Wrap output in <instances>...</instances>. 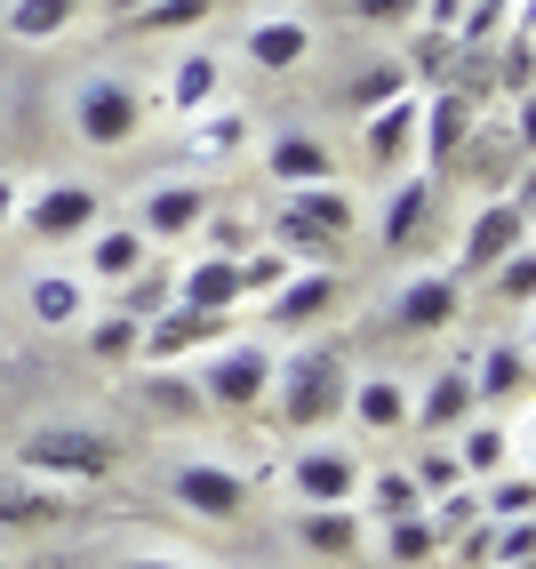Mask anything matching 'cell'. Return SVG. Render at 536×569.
<instances>
[{"instance_id": "6da1fadb", "label": "cell", "mask_w": 536, "mask_h": 569, "mask_svg": "<svg viewBox=\"0 0 536 569\" xmlns=\"http://www.w3.org/2000/svg\"><path fill=\"white\" fill-rule=\"evenodd\" d=\"M273 233H281V257L289 264H336L344 233H353V193H344L336 177L328 184H289Z\"/></svg>"}, {"instance_id": "7a4b0ae2", "label": "cell", "mask_w": 536, "mask_h": 569, "mask_svg": "<svg viewBox=\"0 0 536 569\" xmlns=\"http://www.w3.org/2000/svg\"><path fill=\"white\" fill-rule=\"evenodd\" d=\"M17 458H24L32 481H104L121 449H112L104 433H89V426H32Z\"/></svg>"}, {"instance_id": "3957f363", "label": "cell", "mask_w": 536, "mask_h": 569, "mask_svg": "<svg viewBox=\"0 0 536 569\" xmlns=\"http://www.w3.org/2000/svg\"><path fill=\"white\" fill-rule=\"evenodd\" d=\"M136 121H144V97L129 81H112V72H97V81L72 97V129H81V144H97V153H121L136 137Z\"/></svg>"}, {"instance_id": "277c9868", "label": "cell", "mask_w": 536, "mask_h": 569, "mask_svg": "<svg viewBox=\"0 0 536 569\" xmlns=\"http://www.w3.org/2000/svg\"><path fill=\"white\" fill-rule=\"evenodd\" d=\"M281 377V417L289 426H328V417L344 409V361L336 353H296Z\"/></svg>"}, {"instance_id": "5b68a950", "label": "cell", "mask_w": 536, "mask_h": 569, "mask_svg": "<svg viewBox=\"0 0 536 569\" xmlns=\"http://www.w3.org/2000/svg\"><path fill=\"white\" fill-rule=\"evenodd\" d=\"M201 386V401H216V409H256L264 393H273V353L264 346H233V337H224V353L193 377Z\"/></svg>"}, {"instance_id": "8992f818", "label": "cell", "mask_w": 536, "mask_h": 569, "mask_svg": "<svg viewBox=\"0 0 536 569\" xmlns=\"http://www.w3.org/2000/svg\"><path fill=\"white\" fill-rule=\"evenodd\" d=\"M233 337V313H201V306H169L161 321H152L144 337H136V353L152 361V369H176L184 353H201V346H224Z\"/></svg>"}, {"instance_id": "52a82bcc", "label": "cell", "mask_w": 536, "mask_h": 569, "mask_svg": "<svg viewBox=\"0 0 536 569\" xmlns=\"http://www.w3.org/2000/svg\"><path fill=\"white\" fill-rule=\"evenodd\" d=\"M209 224V193L193 177H161V184H144V209H136V233L144 241H193Z\"/></svg>"}, {"instance_id": "ba28073f", "label": "cell", "mask_w": 536, "mask_h": 569, "mask_svg": "<svg viewBox=\"0 0 536 569\" xmlns=\"http://www.w3.org/2000/svg\"><path fill=\"white\" fill-rule=\"evenodd\" d=\"M513 249H528V201L513 193V201H488L473 224H465V249H456V281L465 273H488L496 257H513Z\"/></svg>"}, {"instance_id": "9c48e42d", "label": "cell", "mask_w": 536, "mask_h": 569, "mask_svg": "<svg viewBox=\"0 0 536 569\" xmlns=\"http://www.w3.org/2000/svg\"><path fill=\"white\" fill-rule=\"evenodd\" d=\"M24 224H32L41 241L97 233V224H104V193H97V184H81V177H64V184H49V193H32V201H24Z\"/></svg>"}, {"instance_id": "30bf717a", "label": "cell", "mask_w": 536, "mask_h": 569, "mask_svg": "<svg viewBox=\"0 0 536 569\" xmlns=\"http://www.w3.org/2000/svg\"><path fill=\"white\" fill-rule=\"evenodd\" d=\"M169 489H176V506H184V513H201V521H241V513H249V473L209 466V458H201V466H184Z\"/></svg>"}, {"instance_id": "8fae6325", "label": "cell", "mask_w": 536, "mask_h": 569, "mask_svg": "<svg viewBox=\"0 0 536 569\" xmlns=\"http://www.w3.org/2000/svg\"><path fill=\"white\" fill-rule=\"evenodd\" d=\"M416 121H425V97H408V89H401L393 104L368 112V137H361V144H368V169H376V177H393V169L416 153Z\"/></svg>"}, {"instance_id": "7c38bea8", "label": "cell", "mask_w": 536, "mask_h": 569, "mask_svg": "<svg viewBox=\"0 0 536 569\" xmlns=\"http://www.w3.org/2000/svg\"><path fill=\"white\" fill-rule=\"evenodd\" d=\"M328 306H336V273H328V264H296V273L264 297V321H273V329H313Z\"/></svg>"}, {"instance_id": "4fadbf2b", "label": "cell", "mask_w": 536, "mask_h": 569, "mask_svg": "<svg viewBox=\"0 0 536 569\" xmlns=\"http://www.w3.org/2000/svg\"><path fill=\"white\" fill-rule=\"evenodd\" d=\"M289 481H296L304 506H353L361 498V466L344 458V449H304V458L289 466Z\"/></svg>"}, {"instance_id": "5bb4252c", "label": "cell", "mask_w": 536, "mask_h": 569, "mask_svg": "<svg viewBox=\"0 0 536 569\" xmlns=\"http://www.w3.org/2000/svg\"><path fill=\"white\" fill-rule=\"evenodd\" d=\"M264 169H273V184L289 193V184H328L336 177V153H328L313 129H281L273 144H264Z\"/></svg>"}, {"instance_id": "9a60e30c", "label": "cell", "mask_w": 536, "mask_h": 569, "mask_svg": "<svg viewBox=\"0 0 536 569\" xmlns=\"http://www.w3.org/2000/svg\"><path fill=\"white\" fill-rule=\"evenodd\" d=\"M456 297H465V281H456V273H425V281H408V289L393 297V329H408V337L448 329V321H456Z\"/></svg>"}, {"instance_id": "2e32d148", "label": "cell", "mask_w": 536, "mask_h": 569, "mask_svg": "<svg viewBox=\"0 0 536 569\" xmlns=\"http://www.w3.org/2000/svg\"><path fill=\"white\" fill-rule=\"evenodd\" d=\"M176 306H201V313H241V257H193L176 281Z\"/></svg>"}, {"instance_id": "e0dca14e", "label": "cell", "mask_w": 536, "mask_h": 569, "mask_svg": "<svg viewBox=\"0 0 536 569\" xmlns=\"http://www.w3.org/2000/svg\"><path fill=\"white\" fill-rule=\"evenodd\" d=\"M465 137H473V104L456 97V89L425 97V121H416V144H425V161H433V169L456 161V153H465Z\"/></svg>"}, {"instance_id": "ac0fdd59", "label": "cell", "mask_w": 536, "mask_h": 569, "mask_svg": "<svg viewBox=\"0 0 536 569\" xmlns=\"http://www.w3.org/2000/svg\"><path fill=\"white\" fill-rule=\"evenodd\" d=\"M304 57H313V24H304V17H264V24H249V64H256V72H296Z\"/></svg>"}, {"instance_id": "d6986e66", "label": "cell", "mask_w": 536, "mask_h": 569, "mask_svg": "<svg viewBox=\"0 0 536 569\" xmlns=\"http://www.w3.org/2000/svg\"><path fill=\"white\" fill-rule=\"evenodd\" d=\"M216 89H224V57L193 49V57H176V64H169V112H176V121L209 112V104H216Z\"/></svg>"}, {"instance_id": "ffe728a7", "label": "cell", "mask_w": 536, "mask_h": 569, "mask_svg": "<svg viewBox=\"0 0 536 569\" xmlns=\"http://www.w3.org/2000/svg\"><path fill=\"white\" fill-rule=\"evenodd\" d=\"M465 417H473V377H433V386L408 401V426H425L433 441H441V433H456Z\"/></svg>"}, {"instance_id": "44dd1931", "label": "cell", "mask_w": 536, "mask_h": 569, "mask_svg": "<svg viewBox=\"0 0 536 569\" xmlns=\"http://www.w3.org/2000/svg\"><path fill=\"white\" fill-rule=\"evenodd\" d=\"M89 273L112 281V289L136 281L144 273V233H136V224H97V233H89Z\"/></svg>"}, {"instance_id": "7402d4cb", "label": "cell", "mask_w": 536, "mask_h": 569, "mask_svg": "<svg viewBox=\"0 0 536 569\" xmlns=\"http://www.w3.org/2000/svg\"><path fill=\"white\" fill-rule=\"evenodd\" d=\"M344 409H353L368 433H401L408 426V393L393 386V377H361V386H344Z\"/></svg>"}, {"instance_id": "603a6c76", "label": "cell", "mask_w": 536, "mask_h": 569, "mask_svg": "<svg viewBox=\"0 0 536 569\" xmlns=\"http://www.w3.org/2000/svg\"><path fill=\"white\" fill-rule=\"evenodd\" d=\"M528 393V346H496L473 377V401H520Z\"/></svg>"}, {"instance_id": "cb8c5ba5", "label": "cell", "mask_w": 536, "mask_h": 569, "mask_svg": "<svg viewBox=\"0 0 536 569\" xmlns=\"http://www.w3.org/2000/svg\"><path fill=\"white\" fill-rule=\"evenodd\" d=\"M81 17V0H9V41H57Z\"/></svg>"}, {"instance_id": "d4e9b609", "label": "cell", "mask_w": 536, "mask_h": 569, "mask_svg": "<svg viewBox=\"0 0 536 569\" xmlns=\"http://www.w3.org/2000/svg\"><path fill=\"white\" fill-rule=\"evenodd\" d=\"M425 209H433V184H393V201H385V224H376V241H385V249H401L408 233H416V224H425Z\"/></svg>"}, {"instance_id": "484cf974", "label": "cell", "mask_w": 536, "mask_h": 569, "mask_svg": "<svg viewBox=\"0 0 536 569\" xmlns=\"http://www.w3.org/2000/svg\"><path fill=\"white\" fill-rule=\"evenodd\" d=\"M296 538L313 546V553H353V546H361V521L344 513V506H313V513L296 521Z\"/></svg>"}, {"instance_id": "4316f807", "label": "cell", "mask_w": 536, "mask_h": 569, "mask_svg": "<svg viewBox=\"0 0 536 569\" xmlns=\"http://www.w3.org/2000/svg\"><path fill=\"white\" fill-rule=\"evenodd\" d=\"M81 306H89V289L81 281H72V273H41V281H32V321H81Z\"/></svg>"}, {"instance_id": "83f0119b", "label": "cell", "mask_w": 536, "mask_h": 569, "mask_svg": "<svg viewBox=\"0 0 536 569\" xmlns=\"http://www.w3.org/2000/svg\"><path fill=\"white\" fill-rule=\"evenodd\" d=\"M209 9H216V0H144L129 24L136 32H193V24H209Z\"/></svg>"}, {"instance_id": "f1b7e54d", "label": "cell", "mask_w": 536, "mask_h": 569, "mask_svg": "<svg viewBox=\"0 0 536 569\" xmlns=\"http://www.w3.org/2000/svg\"><path fill=\"white\" fill-rule=\"evenodd\" d=\"M505 458H513L505 426H473L465 441H456V466H465V473H505Z\"/></svg>"}, {"instance_id": "f546056e", "label": "cell", "mask_w": 536, "mask_h": 569, "mask_svg": "<svg viewBox=\"0 0 536 569\" xmlns=\"http://www.w3.org/2000/svg\"><path fill=\"white\" fill-rule=\"evenodd\" d=\"M528 506H536V481H528V466H513V473H496V489H488V521H528Z\"/></svg>"}, {"instance_id": "4dcf8cb0", "label": "cell", "mask_w": 536, "mask_h": 569, "mask_svg": "<svg viewBox=\"0 0 536 569\" xmlns=\"http://www.w3.org/2000/svg\"><path fill=\"white\" fill-rule=\"evenodd\" d=\"M385 553H393V561H433L441 538H433L425 513H401V521H385Z\"/></svg>"}, {"instance_id": "1f68e13d", "label": "cell", "mask_w": 536, "mask_h": 569, "mask_svg": "<svg viewBox=\"0 0 536 569\" xmlns=\"http://www.w3.org/2000/svg\"><path fill=\"white\" fill-rule=\"evenodd\" d=\"M241 137H249L241 112H209V121L193 129V161H224V153H241Z\"/></svg>"}, {"instance_id": "d6a6232c", "label": "cell", "mask_w": 536, "mask_h": 569, "mask_svg": "<svg viewBox=\"0 0 536 569\" xmlns=\"http://www.w3.org/2000/svg\"><path fill=\"white\" fill-rule=\"evenodd\" d=\"M368 513H376V521H401V513H425V498H416L408 473H376V481H368Z\"/></svg>"}, {"instance_id": "836d02e7", "label": "cell", "mask_w": 536, "mask_h": 569, "mask_svg": "<svg viewBox=\"0 0 536 569\" xmlns=\"http://www.w3.org/2000/svg\"><path fill=\"white\" fill-rule=\"evenodd\" d=\"M408 481H416V498H448V489H465V466H456V449H425Z\"/></svg>"}, {"instance_id": "e575fe53", "label": "cell", "mask_w": 536, "mask_h": 569, "mask_svg": "<svg viewBox=\"0 0 536 569\" xmlns=\"http://www.w3.org/2000/svg\"><path fill=\"white\" fill-rule=\"evenodd\" d=\"M289 273H296V264H289L281 249H264V257H241V306H249V297H273Z\"/></svg>"}, {"instance_id": "d590c367", "label": "cell", "mask_w": 536, "mask_h": 569, "mask_svg": "<svg viewBox=\"0 0 536 569\" xmlns=\"http://www.w3.org/2000/svg\"><path fill=\"white\" fill-rule=\"evenodd\" d=\"M136 337H144V329H136L129 313H112V321L89 329V353H97V361H136Z\"/></svg>"}, {"instance_id": "8d00e7d4", "label": "cell", "mask_w": 536, "mask_h": 569, "mask_svg": "<svg viewBox=\"0 0 536 569\" xmlns=\"http://www.w3.org/2000/svg\"><path fill=\"white\" fill-rule=\"evenodd\" d=\"M401 89H408V64H376V72H361V81H353V104L376 112V104H393Z\"/></svg>"}, {"instance_id": "74e56055", "label": "cell", "mask_w": 536, "mask_h": 569, "mask_svg": "<svg viewBox=\"0 0 536 569\" xmlns=\"http://www.w3.org/2000/svg\"><path fill=\"white\" fill-rule=\"evenodd\" d=\"M488 273H496V297H513V306H528V297H536V264H528V249H513V257H496Z\"/></svg>"}, {"instance_id": "f35d334b", "label": "cell", "mask_w": 536, "mask_h": 569, "mask_svg": "<svg viewBox=\"0 0 536 569\" xmlns=\"http://www.w3.org/2000/svg\"><path fill=\"white\" fill-rule=\"evenodd\" d=\"M152 401H161V409H184V417H201V409H209V401H201V386H193V377H176V369L152 377Z\"/></svg>"}, {"instance_id": "ab89813d", "label": "cell", "mask_w": 536, "mask_h": 569, "mask_svg": "<svg viewBox=\"0 0 536 569\" xmlns=\"http://www.w3.org/2000/svg\"><path fill=\"white\" fill-rule=\"evenodd\" d=\"M64 498H32V489H0V521H57Z\"/></svg>"}, {"instance_id": "60d3db41", "label": "cell", "mask_w": 536, "mask_h": 569, "mask_svg": "<svg viewBox=\"0 0 536 569\" xmlns=\"http://www.w3.org/2000/svg\"><path fill=\"white\" fill-rule=\"evenodd\" d=\"M488 553L496 561H528V521H496L488 529Z\"/></svg>"}, {"instance_id": "b9f144b4", "label": "cell", "mask_w": 536, "mask_h": 569, "mask_svg": "<svg viewBox=\"0 0 536 569\" xmlns=\"http://www.w3.org/2000/svg\"><path fill=\"white\" fill-rule=\"evenodd\" d=\"M353 9H361V24H408L416 0H353Z\"/></svg>"}, {"instance_id": "7bdbcfd3", "label": "cell", "mask_w": 536, "mask_h": 569, "mask_svg": "<svg viewBox=\"0 0 536 569\" xmlns=\"http://www.w3.org/2000/svg\"><path fill=\"white\" fill-rule=\"evenodd\" d=\"M416 17H425L433 32H456V17H465V0H416Z\"/></svg>"}, {"instance_id": "ee69618b", "label": "cell", "mask_w": 536, "mask_h": 569, "mask_svg": "<svg viewBox=\"0 0 536 569\" xmlns=\"http://www.w3.org/2000/svg\"><path fill=\"white\" fill-rule=\"evenodd\" d=\"M161 297H169V281H136V297H129V321H144L152 306H161Z\"/></svg>"}, {"instance_id": "f6af8a7d", "label": "cell", "mask_w": 536, "mask_h": 569, "mask_svg": "<svg viewBox=\"0 0 536 569\" xmlns=\"http://www.w3.org/2000/svg\"><path fill=\"white\" fill-rule=\"evenodd\" d=\"M505 81H513V97L528 89V32H520V41H513V57H505Z\"/></svg>"}, {"instance_id": "bcb514c9", "label": "cell", "mask_w": 536, "mask_h": 569, "mask_svg": "<svg viewBox=\"0 0 536 569\" xmlns=\"http://www.w3.org/2000/svg\"><path fill=\"white\" fill-rule=\"evenodd\" d=\"M17 209H24V193H17V177H0V233L17 224Z\"/></svg>"}, {"instance_id": "7dc6e473", "label": "cell", "mask_w": 536, "mask_h": 569, "mask_svg": "<svg viewBox=\"0 0 536 569\" xmlns=\"http://www.w3.org/2000/svg\"><path fill=\"white\" fill-rule=\"evenodd\" d=\"M121 569H193V561H169V553H136V561H121Z\"/></svg>"}, {"instance_id": "c3c4849f", "label": "cell", "mask_w": 536, "mask_h": 569, "mask_svg": "<svg viewBox=\"0 0 536 569\" xmlns=\"http://www.w3.org/2000/svg\"><path fill=\"white\" fill-rule=\"evenodd\" d=\"M112 9H129V17H136V9H144V0H112Z\"/></svg>"}, {"instance_id": "681fc988", "label": "cell", "mask_w": 536, "mask_h": 569, "mask_svg": "<svg viewBox=\"0 0 536 569\" xmlns=\"http://www.w3.org/2000/svg\"><path fill=\"white\" fill-rule=\"evenodd\" d=\"M488 569H528V561H488Z\"/></svg>"}, {"instance_id": "f907efd6", "label": "cell", "mask_w": 536, "mask_h": 569, "mask_svg": "<svg viewBox=\"0 0 536 569\" xmlns=\"http://www.w3.org/2000/svg\"><path fill=\"white\" fill-rule=\"evenodd\" d=\"M496 9H513V0H496Z\"/></svg>"}]
</instances>
